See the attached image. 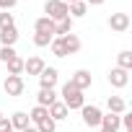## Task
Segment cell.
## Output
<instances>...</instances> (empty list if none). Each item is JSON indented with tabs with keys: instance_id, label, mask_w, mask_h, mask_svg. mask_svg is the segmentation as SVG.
Here are the masks:
<instances>
[{
	"instance_id": "cell-1",
	"label": "cell",
	"mask_w": 132,
	"mask_h": 132,
	"mask_svg": "<svg viewBox=\"0 0 132 132\" xmlns=\"http://www.w3.org/2000/svg\"><path fill=\"white\" fill-rule=\"evenodd\" d=\"M60 96H62V104L68 106V111H73V109H80V106L86 104V96H83V91H78V88H75V86H70V83H65V86H62Z\"/></svg>"
},
{
	"instance_id": "cell-2",
	"label": "cell",
	"mask_w": 132,
	"mask_h": 132,
	"mask_svg": "<svg viewBox=\"0 0 132 132\" xmlns=\"http://www.w3.org/2000/svg\"><path fill=\"white\" fill-rule=\"evenodd\" d=\"M44 13H47V18H52L57 23L62 18H68V3H62V0H47L44 3Z\"/></svg>"
},
{
	"instance_id": "cell-3",
	"label": "cell",
	"mask_w": 132,
	"mask_h": 132,
	"mask_svg": "<svg viewBox=\"0 0 132 132\" xmlns=\"http://www.w3.org/2000/svg\"><path fill=\"white\" fill-rule=\"evenodd\" d=\"M80 114H83V124H86V127H101V114H104V111H101L98 106L83 104V106H80Z\"/></svg>"
},
{
	"instance_id": "cell-4",
	"label": "cell",
	"mask_w": 132,
	"mask_h": 132,
	"mask_svg": "<svg viewBox=\"0 0 132 132\" xmlns=\"http://www.w3.org/2000/svg\"><path fill=\"white\" fill-rule=\"evenodd\" d=\"M129 13H111L109 16V29L111 31H117V34H124L127 29H129Z\"/></svg>"
},
{
	"instance_id": "cell-5",
	"label": "cell",
	"mask_w": 132,
	"mask_h": 132,
	"mask_svg": "<svg viewBox=\"0 0 132 132\" xmlns=\"http://www.w3.org/2000/svg\"><path fill=\"white\" fill-rule=\"evenodd\" d=\"M23 88H26V83H23V78H21V75H8V78H5V83H3V91H5L8 96H21V93H23Z\"/></svg>"
},
{
	"instance_id": "cell-6",
	"label": "cell",
	"mask_w": 132,
	"mask_h": 132,
	"mask_svg": "<svg viewBox=\"0 0 132 132\" xmlns=\"http://www.w3.org/2000/svg\"><path fill=\"white\" fill-rule=\"evenodd\" d=\"M57 78H60L57 68H44V70L39 73V86H42V88H54V86H57Z\"/></svg>"
},
{
	"instance_id": "cell-7",
	"label": "cell",
	"mask_w": 132,
	"mask_h": 132,
	"mask_svg": "<svg viewBox=\"0 0 132 132\" xmlns=\"http://www.w3.org/2000/svg\"><path fill=\"white\" fill-rule=\"evenodd\" d=\"M109 83H111V88H127V83H129V73L122 70V68H114V70L109 73Z\"/></svg>"
},
{
	"instance_id": "cell-8",
	"label": "cell",
	"mask_w": 132,
	"mask_h": 132,
	"mask_svg": "<svg viewBox=\"0 0 132 132\" xmlns=\"http://www.w3.org/2000/svg\"><path fill=\"white\" fill-rule=\"evenodd\" d=\"M68 83L75 86L78 91H86V88H91V73H88V70H75L73 78H70Z\"/></svg>"
},
{
	"instance_id": "cell-9",
	"label": "cell",
	"mask_w": 132,
	"mask_h": 132,
	"mask_svg": "<svg viewBox=\"0 0 132 132\" xmlns=\"http://www.w3.org/2000/svg\"><path fill=\"white\" fill-rule=\"evenodd\" d=\"M54 101H60L54 88H39V93H36V106H44V109H49Z\"/></svg>"
},
{
	"instance_id": "cell-10",
	"label": "cell",
	"mask_w": 132,
	"mask_h": 132,
	"mask_svg": "<svg viewBox=\"0 0 132 132\" xmlns=\"http://www.w3.org/2000/svg\"><path fill=\"white\" fill-rule=\"evenodd\" d=\"M44 68H47V65H44L42 57H29V60H23V73H29V75H39Z\"/></svg>"
},
{
	"instance_id": "cell-11",
	"label": "cell",
	"mask_w": 132,
	"mask_h": 132,
	"mask_svg": "<svg viewBox=\"0 0 132 132\" xmlns=\"http://www.w3.org/2000/svg\"><path fill=\"white\" fill-rule=\"evenodd\" d=\"M34 31H36V34H49V36H54V21L47 18V16H42V18L34 21Z\"/></svg>"
},
{
	"instance_id": "cell-12",
	"label": "cell",
	"mask_w": 132,
	"mask_h": 132,
	"mask_svg": "<svg viewBox=\"0 0 132 132\" xmlns=\"http://www.w3.org/2000/svg\"><path fill=\"white\" fill-rule=\"evenodd\" d=\"M47 111H49V119H54V122H62V119H68V114H70V111H68V106H65L62 101H54V104H52Z\"/></svg>"
},
{
	"instance_id": "cell-13",
	"label": "cell",
	"mask_w": 132,
	"mask_h": 132,
	"mask_svg": "<svg viewBox=\"0 0 132 132\" xmlns=\"http://www.w3.org/2000/svg\"><path fill=\"white\" fill-rule=\"evenodd\" d=\"M16 42H18V29H16V26L0 31V47H13Z\"/></svg>"
},
{
	"instance_id": "cell-14",
	"label": "cell",
	"mask_w": 132,
	"mask_h": 132,
	"mask_svg": "<svg viewBox=\"0 0 132 132\" xmlns=\"http://www.w3.org/2000/svg\"><path fill=\"white\" fill-rule=\"evenodd\" d=\"M88 13V5H86V0H75V3H70L68 5V16L75 21V18H83Z\"/></svg>"
},
{
	"instance_id": "cell-15",
	"label": "cell",
	"mask_w": 132,
	"mask_h": 132,
	"mask_svg": "<svg viewBox=\"0 0 132 132\" xmlns=\"http://www.w3.org/2000/svg\"><path fill=\"white\" fill-rule=\"evenodd\" d=\"M106 106H109L111 114H124V111H127V101H124L122 96H109V98H106Z\"/></svg>"
},
{
	"instance_id": "cell-16",
	"label": "cell",
	"mask_w": 132,
	"mask_h": 132,
	"mask_svg": "<svg viewBox=\"0 0 132 132\" xmlns=\"http://www.w3.org/2000/svg\"><path fill=\"white\" fill-rule=\"evenodd\" d=\"M29 122H31V119H29V114H26V111H16V114L11 117V127H13L16 132H21V129H26V127H31Z\"/></svg>"
},
{
	"instance_id": "cell-17",
	"label": "cell",
	"mask_w": 132,
	"mask_h": 132,
	"mask_svg": "<svg viewBox=\"0 0 132 132\" xmlns=\"http://www.w3.org/2000/svg\"><path fill=\"white\" fill-rule=\"evenodd\" d=\"M119 114H101V129H111V132H119Z\"/></svg>"
},
{
	"instance_id": "cell-18",
	"label": "cell",
	"mask_w": 132,
	"mask_h": 132,
	"mask_svg": "<svg viewBox=\"0 0 132 132\" xmlns=\"http://www.w3.org/2000/svg\"><path fill=\"white\" fill-rule=\"evenodd\" d=\"M62 39V44H65V49H68V54H75V52H80V39H78V34H68V36H60Z\"/></svg>"
},
{
	"instance_id": "cell-19",
	"label": "cell",
	"mask_w": 132,
	"mask_h": 132,
	"mask_svg": "<svg viewBox=\"0 0 132 132\" xmlns=\"http://www.w3.org/2000/svg\"><path fill=\"white\" fill-rule=\"evenodd\" d=\"M68 34H73V18L70 16L54 23V36H68Z\"/></svg>"
},
{
	"instance_id": "cell-20",
	"label": "cell",
	"mask_w": 132,
	"mask_h": 132,
	"mask_svg": "<svg viewBox=\"0 0 132 132\" xmlns=\"http://www.w3.org/2000/svg\"><path fill=\"white\" fill-rule=\"evenodd\" d=\"M117 68H122V70H132V52L129 49H124V52H119L117 54Z\"/></svg>"
},
{
	"instance_id": "cell-21",
	"label": "cell",
	"mask_w": 132,
	"mask_h": 132,
	"mask_svg": "<svg viewBox=\"0 0 132 132\" xmlns=\"http://www.w3.org/2000/svg\"><path fill=\"white\" fill-rule=\"evenodd\" d=\"M5 65H8V75H21V73H23V60H21L18 54H16L13 60H8Z\"/></svg>"
},
{
	"instance_id": "cell-22",
	"label": "cell",
	"mask_w": 132,
	"mask_h": 132,
	"mask_svg": "<svg viewBox=\"0 0 132 132\" xmlns=\"http://www.w3.org/2000/svg\"><path fill=\"white\" fill-rule=\"evenodd\" d=\"M47 117H49V111H47L44 106H34V109L29 111V119H31L34 124H39V122H42V119H47Z\"/></svg>"
},
{
	"instance_id": "cell-23",
	"label": "cell",
	"mask_w": 132,
	"mask_h": 132,
	"mask_svg": "<svg viewBox=\"0 0 132 132\" xmlns=\"http://www.w3.org/2000/svg\"><path fill=\"white\" fill-rule=\"evenodd\" d=\"M49 47H52V54H54V57H68V49H65V44H62L60 36H54Z\"/></svg>"
},
{
	"instance_id": "cell-24",
	"label": "cell",
	"mask_w": 132,
	"mask_h": 132,
	"mask_svg": "<svg viewBox=\"0 0 132 132\" xmlns=\"http://www.w3.org/2000/svg\"><path fill=\"white\" fill-rule=\"evenodd\" d=\"M54 129H57V122H54V119H49V117H47V119H42V122L36 124V132H54Z\"/></svg>"
},
{
	"instance_id": "cell-25",
	"label": "cell",
	"mask_w": 132,
	"mask_h": 132,
	"mask_svg": "<svg viewBox=\"0 0 132 132\" xmlns=\"http://www.w3.org/2000/svg\"><path fill=\"white\" fill-rule=\"evenodd\" d=\"M11 26H16V23H13V13H11V11H0V31H3V29H11Z\"/></svg>"
},
{
	"instance_id": "cell-26",
	"label": "cell",
	"mask_w": 132,
	"mask_h": 132,
	"mask_svg": "<svg viewBox=\"0 0 132 132\" xmlns=\"http://www.w3.org/2000/svg\"><path fill=\"white\" fill-rule=\"evenodd\" d=\"M52 39H54V36H49V34H34V44H36V47H49Z\"/></svg>"
},
{
	"instance_id": "cell-27",
	"label": "cell",
	"mask_w": 132,
	"mask_h": 132,
	"mask_svg": "<svg viewBox=\"0 0 132 132\" xmlns=\"http://www.w3.org/2000/svg\"><path fill=\"white\" fill-rule=\"evenodd\" d=\"M13 57H16V49L13 47H0V62H3V65L8 60H13Z\"/></svg>"
},
{
	"instance_id": "cell-28",
	"label": "cell",
	"mask_w": 132,
	"mask_h": 132,
	"mask_svg": "<svg viewBox=\"0 0 132 132\" xmlns=\"http://www.w3.org/2000/svg\"><path fill=\"white\" fill-rule=\"evenodd\" d=\"M18 5V0H0V11H13Z\"/></svg>"
},
{
	"instance_id": "cell-29",
	"label": "cell",
	"mask_w": 132,
	"mask_h": 132,
	"mask_svg": "<svg viewBox=\"0 0 132 132\" xmlns=\"http://www.w3.org/2000/svg\"><path fill=\"white\" fill-rule=\"evenodd\" d=\"M13 127H11V119L8 117H0V132H11Z\"/></svg>"
},
{
	"instance_id": "cell-30",
	"label": "cell",
	"mask_w": 132,
	"mask_h": 132,
	"mask_svg": "<svg viewBox=\"0 0 132 132\" xmlns=\"http://www.w3.org/2000/svg\"><path fill=\"white\" fill-rule=\"evenodd\" d=\"M106 0H86V5H104Z\"/></svg>"
},
{
	"instance_id": "cell-31",
	"label": "cell",
	"mask_w": 132,
	"mask_h": 132,
	"mask_svg": "<svg viewBox=\"0 0 132 132\" xmlns=\"http://www.w3.org/2000/svg\"><path fill=\"white\" fill-rule=\"evenodd\" d=\"M21 132H36V127H26V129H21Z\"/></svg>"
},
{
	"instance_id": "cell-32",
	"label": "cell",
	"mask_w": 132,
	"mask_h": 132,
	"mask_svg": "<svg viewBox=\"0 0 132 132\" xmlns=\"http://www.w3.org/2000/svg\"><path fill=\"white\" fill-rule=\"evenodd\" d=\"M62 3H68V5H70V3H75V0H62Z\"/></svg>"
},
{
	"instance_id": "cell-33",
	"label": "cell",
	"mask_w": 132,
	"mask_h": 132,
	"mask_svg": "<svg viewBox=\"0 0 132 132\" xmlns=\"http://www.w3.org/2000/svg\"><path fill=\"white\" fill-rule=\"evenodd\" d=\"M101 132H111V129H101Z\"/></svg>"
},
{
	"instance_id": "cell-34",
	"label": "cell",
	"mask_w": 132,
	"mask_h": 132,
	"mask_svg": "<svg viewBox=\"0 0 132 132\" xmlns=\"http://www.w3.org/2000/svg\"><path fill=\"white\" fill-rule=\"evenodd\" d=\"M11 132H16V129H11Z\"/></svg>"
},
{
	"instance_id": "cell-35",
	"label": "cell",
	"mask_w": 132,
	"mask_h": 132,
	"mask_svg": "<svg viewBox=\"0 0 132 132\" xmlns=\"http://www.w3.org/2000/svg\"><path fill=\"white\" fill-rule=\"evenodd\" d=\"M0 117H3V114H0Z\"/></svg>"
}]
</instances>
